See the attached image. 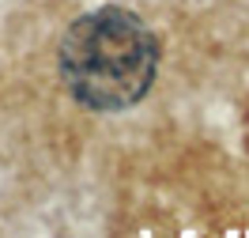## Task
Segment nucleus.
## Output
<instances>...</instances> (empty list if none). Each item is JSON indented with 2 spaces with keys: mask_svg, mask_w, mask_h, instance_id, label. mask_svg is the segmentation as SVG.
<instances>
[{
  "mask_svg": "<svg viewBox=\"0 0 249 238\" xmlns=\"http://www.w3.org/2000/svg\"><path fill=\"white\" fill-rule=\"evenodd\" d=\"M159 68L155 34L124 8L79 16L61 42L64 87L91 110L113 113L136 106Z\"/></svg>",
  "mask_w": 249,
  "mask_h": 238,
  "instance_id": "obj_1",
  "label": "nucleus"
}]
</instances>
